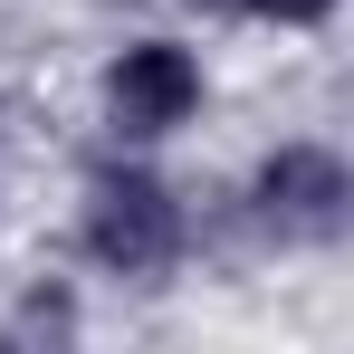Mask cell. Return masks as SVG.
I'll return each mask as SVG.
<instances>
[{"instance_id": "6da1fadb", "label": "cell", "mask_w": 354, "mask_h": 354, "mask_svg": "<svg viewBox=\"0 0 354 354\" xmlns=\"http://www.w3.org/2000/svg\"><path fill=\"white\" fill-rule=\"evenodd\" d=\"M182 249V201L173 182L134 173V163H106L86 182V259L115 268V278H153L163 259Z\"/></svg>"}, {"instance_id": "7a4b0ae2", "label": "cell", "mask_w": 354, "mask_h": 354, "mask_svg": "<svg viewBox=\"0 0 354 354\" xmlns=\"http://www.w3.org/2000/svg\"><path fill=\"white\" fill-rule=\"evenodd\" d=\"M249 201H259V221L278 239H335L354 221V173L335 144H278L259 182H249Z\"/></svg>"}, {"instance_id": "3957f363", "label": "cell", "mask_w": 354, "mask_h": 354, "mask_svg": "<svg viewBox=\"0 0 354 354\" xmlns=\"http://www.w3.org/2000/svg\"><path fill=\"white\" fill-rule=\"evenodd\" d=\"M106 115H115V134H173V124L201 115V58L192 48H173V39H134V48H115V67H106Z\"/></svg>"}, {"instance_id": "277c9868", "label": "cell", "mask_w": 354, "mask_h": 354, "mask_svg": "<svg viewBox=\"0 0 354 354\" xmlns=\"http://www.w3.org/2000/svg\"><path fill=\"white\" fill-rule=\"evenodd\" d=\"M221 10H249V19H278V29H316L335 0H221Z\"/></svg>"}]
</instances>
